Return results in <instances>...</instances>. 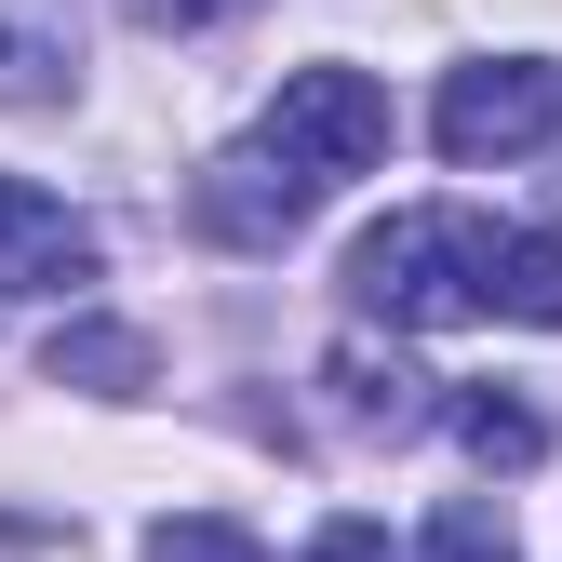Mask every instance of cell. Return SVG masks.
Listing matches in <instances>:
<instances>
[{
  "mask_svg": "<svg viewBox=\"0 0 562 562\" xmlns=\"http://www.w3.org/2000/svg\"><path fill=\"white\" fill-rule=\"evenodd\" d=\"M496 241L509 228L456 215V201H415V215H389V228L348 241V295H362V322H402V335L469 322L482 295H496Z\"/></svg>",
  "mask_w": 562,
  "mask_h": 562,
  "instance_id": "cell-1",
  "label": "cell"
},
{
  "mask_svg": "<svg viewBox=\"0 0 562 562\" xmlns=\"http://www.w3.org/2000/svg\"><path fill=\"white\" fill-rule=\"evenodd\" d=\"M255 148L281 175H308V188L375 175L389 161V81H362V67H295V81L268 94V134H255Z\"/></svg>",
  "mask_w": 562,
  "mask_h": 562,
  "instance_id": "cell-2",
  "label": "cell"
},
{
  "mask_svg": "<svg viewBox=\"0 0 562 562\" xmlns=\"http://www.w3.org/2000/svg\"><path fill=\"white\" fill-rule=\"evenodd\" d=\"M549 121H562V81L536 54H482V67H456L442 81V108H429V134H442V161H522V148H549Z\"/></svg>",
  "mask_w": 562,
  "mask_h": 562,
  "instance_id": "cell-3",
  "label": "cell"
},
{
  "mask_svg": "<svg viewBox=\"0 0 562 562\" xmlns=\"http://www.w3.org/2000/svg\"><path fill=\"white\" fill-rule=\"evenodd\" d=\"M188 201H201V228H215V241H241V255H281V241L308 228V201H322V188H308V175H281L268 148H241V161H215V175H201Z\"/></svg>",
  "mask_w": 562,
  "mask_h": 562,
  "instance_id": "cell-4",
  "label": "cell"
},
{
  "mask_svg": "<svg viewBox=\"0 0 562 562\" xmlns=\"http://www.w3.org/2000/svg\"><path fill=\"white\" fill-rule=\"evenodd\" d=\"M67 281H94V228L27 175H0V295H67Z\"/></svg>",
  "mask_w": 562,
  "mask_h": 562,
  "instance_id": "cell-5",
  "label": "cell"
},
{
  "mask_svg": "<svg viewBox=\"0 0 562 562\" xmlns=\"http://www.w3.org/2000/svg\"><path fill=\"white\" fill-rule=\"evenodd\" d=\"M322 389H335L348 415H362V429H415V415H442V402H429L442 375H415L402 348H362V335H348L335 362H322Z\"/></svg>",
  "mask_w": 562,
  "mask_h": 562,
  "instance_id": "cell-6",
  "label": "cell"
},
{
  "mask_svg": "<svg viewBox=\"0 0 562 562\" xmlns=\"http://www.w3.org/2000/svg\"><path fill=\"white\" fill-rule=\"evenodd\" d=\"M41 375H54V389H108V402H134V389H148V335H134V322H67V335L41 348Z\"/></svg>",
  "mask_w": 562,
  "mask_h": 562,
  "instance_id": "cell-7",
  "label": "cell"
},
{
  "mask_svg": "<svg viewBox=\"0 0 562 562\" xmlns=\"http://www.w3.org/2000/svg\"><path fill=\"white\" fill-rule=\"evenodd\" d=\"M482 308L562 335V228H509V241H496V295H482Z\"/></svg>",
  "mask_w": 562,
  "mask_h": 562,
  "instance_id": "cell-8",
  "label": "cell"
},
{
  "mask_svg": "<svg viewBox=\"0 0 562 562\" xmlns=\"http://www.w3.org/2000/svg\"><path fill=\"white\" fill-rule=\"evenodd\" d=\"M442 415H456V442H469L482 469H536V456H549V415H536V402H509V389H456Z\"/></svg>",
  "mask_w": 562,
  "mask_h": 562,
  "instance_id": "cell-9",
  "label": "cell"
},
{
  "mask_svg": "<svg viewBox=\"0 0 562 562\" xmlns=\"http://www.w3.org/2000/svg\"><path fill=\"white\" fill-rule=\"evenodd\" d=\"M415 562H522V536H509V509H496V496H456L429 536H415Z\"/></svg>",
  "mask_w": 562,
  "mask_h": 562,
  "instance_id": "cell-10",
  "label": "cell"
},
{
  "mask_svg": "<svg viewBox=\"0 0 562 562\" xmlns=\"http://www.w3.org/2000/svg\"><path fill=\"white\" fill-rule=\"evenodd\" d=\"M148 562H268L241 522H215V509H175L161 536H148Z\"/></svg>",
  "mask_w": 562,
  "mask_h": 562,
  "instance_id": "cell-11",
  "label": "cell"
},
{
  "mask_svg": "<svg viewBox=\"0 0 562 562\" xmlns=\"http://www.w3.org/2000/svg\"><path fill=\"white\" fill-rule=\"evenodd\" d=\"M295 562H389V536H375V522H322Z\"/></svg>",
  "mask_w": 562,
  "mask_h": 562,
  "instance_id": "cell-12",
  "label": "cell"
},
{
  "mask_svg": "<svg viewBox=\"0 0 562 562\" xmlns=\"http://www.w3.org/2000/svg\"><path fill=\"white\" fill-rule=\"evenodd\" d=\"M148 27H228V14H255V0H134Z\"/></svg>",
  "mask_w": 562,
  "mask_h": 562,
  "instance_id": "cell-13",
  "label": "cell"
},
{
  "mask_svg": "<svg viewBox=\"0 0 562 562\" xmlns=\"http://www.w3.org/2000/svg\"><path fill=\"white\" fill-rule=\"evenodd\" d=\"M0 54H14V41H0Z\"/></svg>",
  "mask_w": 562,
  "mask_h": 562,
  "instance_id": "cell-14",
  "label": "cell"
}]
</instances>
